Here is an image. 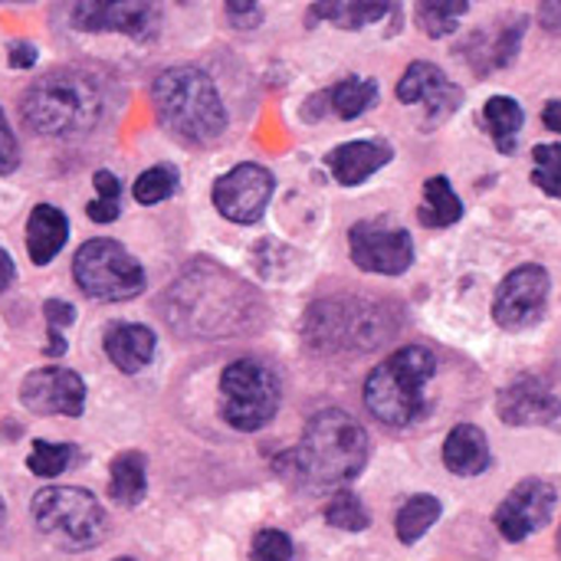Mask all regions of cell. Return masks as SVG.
<instances>
[{
    "label": "cell",
    "mask_w": 561,
    "mask_h": 561,
    "mask_svg": "<svg viewBox=\"0 0 561 561\" xmlns=\"http://www.w3.org/2000/svg\"><path fill=\"white\" fill-rule=\"evenodd\" d=\"M526 30H529V16L526 13H513L493 33H486V30L470 33L467 43L457 53L473 66L477 76H486L493 69H506V66L516 62Z\"/></svg>",
    "instance_id": "cell-16"
},
{
    "label": "cell",
    "mask_w": 561,
    "mask_h": 561,
    "mask_svg": "<svg viewBox=\"0 0 561 561\" xmlns=\"http://www.w3.org/2000/svg\"><path fill=\"white\" fill-rule=\"evenodd\" d=\"M36 46L33 43H26V39H13L10 46H7V62L13 66V69H30L33 62H36Z\"/></svg>",
    "instance_id": "cell-35"
},
{
    "label": "cell",
    "mask_w": 561,
    "mask_h": 561,
    "mask_svg": "<svg viewBox=\"0 0 561 561\" xmlns=\"http://www.w3.org/2000/svg\"><path fill=\"white\" fill-rule=\"evenodd\" d=\"M105 112L102 89L79 69H53L39 76L20 102L26 128L46 138H76L99 125Z\"/></svg>",
    "instance_id": "cell-2"
},
{
    "label": "cell",
    "mask_w": 561,
    "mask_h": 561,
    "mask_svg": "<svg viewBox=\"0 0 561 561\" xmlns=\"http://www.w3.org/2000/svg\"><path fill=\"white\" fill-rule=\"evenodd\" d=\"M276 178L270 168L263 164H237L233 171H227L224 178H217L214 184V207L220 210V217H227L230 224H256L273 197Z\"/></svg>",
    "instance_id": "cell-11"
},
{
    "label": "cell",
    "mask_w": 561,
    "mask_h": 561,
    "mask_svg": "<svg viewBox=\"0 0 561 561\" xmlns=\"http://www.w3.org/2000/svg\"><path fill=\"white\" fill-rule=\"evenodd\" d=\"M250 561H293V539L279 529H263L253 536Z\"/></svg>",
    "instance_id": "cell-32"
},
{
    "label": "cell",
    "mask_w": 561,
    "mask_h": 561,
    "mask_svg": "<svg viewBox=\"0 0 561 561\" xmlns=\"http://www.w3.org/2000/svg\"><path fill=\"white\" fill-rule=\"evenodd\" d=\"M72 23L76 30L102 33L115 30L135 39H145L158 30V10L151 3L138 0H118V3H102V0H82L72 7Z\"/></svg>",
    "instance_id": "cell-15"
},
{
    "label": "cell",
    "mask_w": 561,
    "mask_h": 561,
    "mask_svg": "<svg viewBox=\"0 0 561 561\" xmlns=\"http://www.w3.org/2000/svg\"><path fill=\"white\" fill-rule=\"evenodd\" d=\"M470 13L467 0H421L417 3V23L431 39H444L460 26V16Z\"/></svg>",
    "instance_id": "cell-27"
},
{
    "label": "cell",
    "mask_w": 561,
    "mask_h": 561,
    "mask_svg": "<svg viewBox=\"0 0 561 561\" xmlns=\"http://www.w3.org/2000/svg\"><path fill=\"white\" fill-rule=\"evenodd\" d=\"M542 122H546V128H549V131L561 135V99H549V102H546V108H542Z\"/></svg>",
    "instance_id": "cell-40"
},
{
    "label": "cell",
    "mask_w": 561,
    "mask_h": 561,
    "mask_svg": "<svg viewBox=\"0 0 561 561\" xmlns=\"http://www.w3.org/2000/svg\"><path fill=\"white\" fill-rule=\"evenodd\" d=\"M158 122L187 145H214L227 131V108L214 79L197 66H171L151 85Z\"/></svg>",
    "instance_id": "cell-3"
},
{
    "label": "cell",
    "mask_w": 561,
    "mask_h": 561,
    "mask_svg": "<svg viewBox=\"0 0 561 561\" xmlns=\"http://www.w3.org/2000/svg\"><path fill=\"white\" fill-rule=\"evenodd\" d=\"M105 355L108 362L122 371V375H138L145 365H151L154 358V332L148 325H135V322H115L105 329Z\"/></svg>",
    "instance_id": "cell-18"
},
{
    "label": "cell",
    "mask_w": 561,
    "mask_h": 561,
    "mask_svg": "<svg viewBox=\"0 0 561 561\" xmlns=\"http://www.w3.org/2000/svg\"><path fill=\"white\" fill-rule=\"evenodd\" d=\"M325 523L342 533H365L371 526V513L365 510V503L355 493L339 490L325 506Z\"/></svg>",
    "instance_id": "cell-28"
},
{
    "label": "cell",
    "mask_w": 561,
    "mask_h": 561,
    "mask_svg": "<svg viewBox=\"0 0 561 561\" xmlns=\"http://www.w3.org/2000/svg\"><path fill=\"white\" fill-rule=\"evenodd\" d=\"M76 286L99 302H125L145 289L141 263L115 240H85L72 256Z\"/></svg>",
    "instance_id": "cell-7"
},
{
    "label": "cell",
    "mask_w": 561,
    "mask_h": 561,
    "mask_svg": "<svg viewBox=\"0 0 561 561\" xmlns=\"http://www.w3.org/2000/svg\"><path fill=\"white\" fill-rule=\"evenodd\" d=\"M174 191H178V171H174L171 164H154V168L141 171V174L135 178V187H131L135 201L145 204V207L168 201Z\"/></svg>",
    "instance_id": "cell-30"
},
{
    "label": "cell",
    "mask_w": 561,
    "mask_h": 561,
    "mask_svg": "<svg viewBox=\"0 0 561 561\" xmlns=\"http://www.w3.org/2000/svg\"><path fill=\"white\" fill-rule=\"evenodd\" d=\"M36 529L59 549L82 552L105 539V510L89 490L46 486L30 503Z\"/></svg>",
    "instance_id": "cell-5"
},
{
    "label": "cell",
    "mask_w": 561,
    "mask_h": 561,
    "mask_svg": "<svg viewBox=\"0 0 561 561\" xmlns=\"http://www.w3.org/2000/svg\"><path fill=\"white\" fill-rule=\"evenodd\" d=\"M533 184L561 201V141H546L533 148Z\"/></svg>",
    "instance_id": "cell-29"
},
{
    "label": "cell",
    "mask_w": 561,
    "mask_h": 561,
    "mask_svg": "<svg viewBox=\"0 0 561 561\" xmlns=\"http://www.w3.org/2000/svg\"><path fill=\"white\" fill-rule=\"evenodd\" d=\"M483 122H486L490 138L500 148V154H513L519 145V131L526 125V108L513 95H493L483 105Z\"/></svg>",
    "instance_id": "cell-23"
},
{
    "label": "cell",
    "mask_w": 561,
    "mask_h": 561,
    "mask_svg": "<svg viewBox=\"0 0 561 561\" xmlns=\"http://www.w3.org/2000/svg\"><path fill=\"white\" fill-rule=\"evenodd\" d=\"M401 10L394 3H365V0H332V3H316L309 10V23L312 20H332L335 26L345 30H362L381 16H398Z\"/></svg>",
    "instance_id": "cell-25"
},
{
    "label": "cell",
    "mask_w": 561,
    "mask_h": 561,
    "mask_svg": "<svg viewBox=\"0 0 561 561\" xmlns=\"http://www.w3.org/2000/svg\"><path fill=\"white\" fill-rule=\"evenodd\" d=\"M460 217H463V201L457 197L450 178H444V174L427 178V184H424V204L417 210L421 227L444 230V227H454Z\"/></svg>",
    "instance_id": "cell-24"
},
{
    "label": "cell",
    "mask_w": 561,
    "mask_h": 561,
    "mask_svg": "<svg viewBox=\"0 0 561 561\" xmlns=\"http://www.w3.org/2000/svg\"><path fill=\"white\" fill-rule=\"evenodd\" d=\"M92 184H95V191H99V201H112V204H118L122 184H118V178H115L112 171H95V174H92Z\"/></svg>",
    "instance_id": "cell-37"
},
{
    "label": "cell",
    "mask_w": 561,
    "mask_h": 561,
    "mask_svg": "<svg viewBox=\"0 0 561 561\" xmlns=\"http://www.w3.org/2000/svg\"><path fill=\"white\" fill-rule=\"evenodd\" d=\"M348 250L358 270L381 273V276H401L414 263V240L404 227L391 230L381 220H358L348 230Z\"/></svg>",
    "instance_id": "cell-10"
},
{
    "label": "cell",
    "mask_w": 561,
    "mask_h": 561,
    "mask_svg": "<svg viewBox=\"0 0 561 561\" xmlns=\"http://www.w3.org/2000/svg\"><path fill=\"white\" fill-rule=\"evenodd\" d=\"M539 23L549 30V33H561V0H546L539 7Z\"/></svg>",
    "instance_id": "cell-39"
},
{
    "label": "cell",
    "mask_w": 561,
    "mask_h": 561,
    "mask_svg": "<svg viewBox=\"0 0 561 561\" xmlns=\"http://www.w3.org/2000/svg\"><path fill=\"white\" fill-rule=\"evenodd\" d=\"M371 457L365 427L339 411L325 408L309 417L302 440L276 460V473L302 490H325L355 480Z\"/></svg>",
    "instance_id": "cell-1"
},
{
    "label": "cell",
    "mask_w": 561,
    "mask_h": 561,
    "mask_svg": "<svg viewBox=\"0 0 561 561\" xmlns=\"http://www.w3.org/2000/svg\"><path fill=\"white\" fill-rule=\"evenodd\" d=\"M391 158H394V148L388 141H345L329 151L325 164L342 187H358L365 178L381 171Z\"/></svg>",
    "instance_id": "cell-17"
},
{
    "label": "cell",
    "mask_w": 561,
    "mask_h": 561,
    "mask_svg": "<svg viewBox=\"0 0 561 561\" xmlns=\"http://www.w3.org/2000/svg\"><path fill=\"white\" fill-rule=\"evenodd\" d=\"M115 561H135V559H115Z\"/></svg>",
    "instance_id": "cell-44"
},
{
    "label": "cell",
    "mask_w": 561,
    "mask_h": 561,
    "mask_svg": "<svg viewBox=\"0 0 561 561\" xmlns=\"http://www.w3.org/2000/svg\"><path fill=\"white\" fill-rule=\"evenodd\" d=\"M76 457V447L72 444H49V440H36L30 457H26V470L33 477H43V480H53L59 473H66V467L72 463Z\"/></svg>",
    "instance_id": "cell-31"
},
{
    "label": "cell",
    "mask_w": 561,
    "mask_h": 561,
    "mask_svg": "<svg viewBox=\"0 0 561 561\" xmlns=\"http://www.w3.org/2000/svg\"><path fill=\"white\" fill-rule=\"evenodd\" d=\"M559 552H561V533H559Z\"/></svg>",
    "instance_id": "cell-45"
},
{
    "label": "cell",
    "mask_w": 561,
    "mask_h": 561,
    "mask_svg": "<svg viewBox=\"0 0 561 561\" xmlns=\"http://www.w3.org/2000/svg\"><path fill=\"white\" fill-rule=\"evenodd\" d=\"M549 293H552V276L539 263H523L496 289L493 299V319L506 332H526L536 322H542L549 309Z\"/></svg>",
    "instance_id": "cell-8"
},
{
    "label": "cell",
    "mask_w": 561,
    "mask_h": 561,
    "mask_svg": "<svg viewBox=\"0 0 561 561\" xmlns=\"http://www.w3.org/2000/svg\"><path fill=\"white\" fill-rule=\"evenodd\" d=\"M227 16L233 20V26L250 30V26H256L263 20V10L256 3H227Z\"/></svg>",
    "instance_id": "cell-36"
},
{
    "label": "cell",
    "mask_w": 561,
    "mask_h": 561,
    "mask_svg": "<svg viewBox=\"0 0 561 561\" xmlns=\"http://www.w3.org/2000/svg\"><path fill=\"white\" fill-rule=\"evenodd\" d=\"M46 355H53V358H59V355H66V339L59 335V329H49L46 332Z\"/></svg>",
    "instance_id": "cell-42"
},
{
    "label": "cell",
    "mask_w": 561,
    "mask_h": 561,
    "mask_svg": "<svg viewBox=\"0 0 561 561\" xmlns=\"http://www.w3.org/2000/svg\"><path fill=\"white\" fill-rule=\"evenodd\" d=\"M85 214H89V220H95V224H112V220H118V204H112V201H92L89 207H85Z\"/></svg>",
    "instance_id": "cell-38"
},
{
    "label": "cell",
    "mask_w": 561,
    "mask_h": 561,
    "mask_svg": "<svg viewBox=\"0 0 561 561\" xmlns=\"http://www.w3.org/2000/svg\"><path fill=\"white\" fill-rule=\"evenodd\" d=\"M437 375V358L424 345H404L371 368L365 381L368 411L388 427H411L431 414L427 385Z\"/></svg>",
    "instance_id": "cell-4"
},
{
    "label": "cell",
    "mask_w": 561,
    "mask_h": 561,
    "mask_svg": "<svg viewBox=\"0 0 561 561\" xmlns=\"http://www.w3.org/2000/svg\"><path fill=\"white\" fill-rule=\"evenodd\" d=\"M69 240V220L53 204H36L26 217V253L36 266L53 263V256Z\"/></svg>",
    "instance_id": "cell-21"
},
{
    "label": "cell",
    "mask_w": 561,
    "mask_h": 561,
    "mask_svg": "<svg viewBox=\"0 0 561 561\" xmlns=\"http://www.w3.org/2000/svg\"><path fill=\"white\" fill-rule=\"evenodd\" d=\"M398 99L404 105H424L427 122L437 125L463 105V89L457 82H450L440 66L417 59L404 69V76L398 82Z\"/></svg>",
    "instance_id": "cell-13"
},
{
    "label": "cell",
    "mask_w": 561,
    "mask_h": 561,
    "mask_svg": "<svg viewBox=\"0 0 561 561\" xmlns=\"http://www.w3.org/2000/svg\"><path fill=\"white\" fill-rule=\"evenodd\" d=\"M378 102V82L375 79H362V76H348L339 85L312 95L302 108L306 118H319L325 112V105L339 115V118H358L362 112H368Z\"/></svg>",
    "instance_id": "cell-19"
},
{
    "label": "cell",
    "mask_w": 561,
    "mask_h": 561,
    "mask_svg": "<svg viewBox=\"0 0 561 561\" xmlns=\"http://www.w3.org/2000/svg\"><path fill=\"white\" fill-rule=\"evenodd\" d=\"M440 516H444V503H440L437 496H431V493H417V496H411V500L401 506L398 519H394L398 539H401L404 546L421 542V539L431 533V526H437V519H440Z\"/></svg>",
    "instance_id": "cell-26"
},
{
    "label": "cell",
    "mask_w": 561,
    "mask_h": 561,
    "mask_svg": "<svg viewBox=\"0 0 561 561\" xmlns=\"http://www.w3.org/2000/svg\"><path fill=\"white\" fill-rule=\"evenodd\" d=\"M496 414L506 427H546L561 417V398L546 381L526 375L500 391Z\"/></svg>",
    "instance_id": "cell-14"
},
{
    "label": "cell",
    "mask_w": 561,
    "mask_h": 561,
    "mask_svg": "<svg viewBox=\"0 0 561 561\" xmlns=\"http://www.w3.org/2000/svg\"><path fill=\"white\" fill-rule=\"evenodd\" d=\"M16 270H13V256L7 250H0V293H7V286L13 283Z\"/></svg>",
    "instance_id": "cell-41"
},
{
    "label": "cell",
    "mask_w": 561,
    "mask_h": 561,
    "mask_svg": "<svg viewBox=\"0 0 561 561\" xmlns=\"http://www.w3.org/2000/svg\"><path fill=\"white\" fill-rule=\"evenodd\" d=\"M0 523H3V500H0Z\"/></svg>",
    "instance_id": "cell-43"
},
{
    "label": "cell",
    "mask_w": 561,
    "mask_h": 561,
    "mask_svg": "<svg viewBox=\"0 0 561 561\" xmlns=\"http://www.w3.org/2000/svg\"><path fill=\"white\" fill-rule=\"evenodd\" d=\"M20 401L26 411L53 417H82L85 411V381L69 368H36L20 385Z\"/></svg>",
    "instance_id": "cell-12"
},
{
    "label": "cell",
    "mask_w": 561,
    "mask_h": 561,
    "mask_svg": "<svg viewBox=\"0 0 561 561\" xmlns=\"http://www.w3.org/2000/svg\"><path fill=\"white\" fill-rule=\"evenodd\" d=\"M148 493V460L138 450H125L108 467V496L118 506H138Z\"/></svg>",
    "instance_id": "cell-22"
},
{
    "label": "cell",
    "mask_w": 561,
    "mask_h": 561,
    "mask_svg": "<svg viewBox=\"0 0 561 561\" xmlns=\"http://www.w3.org/2000/svg\"><path fill=\"white\" fill-rule=\"evenodd\" d=\"M556 506H559V490L549 483V480H523L516 483L506 500L496 506L493 513V526L500 529V536L506 542H526L529 536L542 533L552 516H556Z\"/></svg>",
    "instance_id": "cell-9"
},
{
    "label": "cell",
    "mask_w": 561,
    "mask_h": 561,
    "mask_svg": "<svg viewBox=\"0 0 561 561\" xmlns=\"http://www.w3.org/2000/svg\"><path fill=\"white\" fill-rule=\"evenodd\" d=\"M16 164H20V145H16V135L10 131V122L0 108V174L16 171Z\"/></svg>",
    "instance_id": "cell-33"
},
{
    "label": "cell",
    "mask_w": 561,
    "mask_h": 561,
    "mask_svg": "<svg viewBox=\"0 0 561 561\" xmlns=\"http://www.w3.org/2000/svg\"><path fill=\"white\" fill-rule=\"evenodd\" d=\"M279 378L256 358H237L220 375V414L233 431H263L279 411Z\"/></svg>",
    "instance_id": "cell-6"
},
{
    "label": "cell",
    "mask_w": 561,
    "mask_h": 561,
    "mask_svg": "<svg viewBox=\"0 0 561 561\" xmlns=\"http://www.w3.org/2000/svg\"><path fill=\"white\" fill-rule=\"evenodd\" d=\"M493 463L490 437L477 424H457L444 440V467L454 477H480Z\"/></svg>",
    "instance_id": "cell-20"
},
{
    "label": "cell",
    "mask_w": 561,
    "mask_h": 561,
    "mask_svg": "<svg viewBox=\"0 0 561 561\" xmlns=\"http://www.w3.org/2000/svg\"><path fill=\"white\" fill-rule=\"evenodd\" d=\"M43 316H46L49 329H66V325L76 322V309L69 302H62V299H46L43 302Z\"/></svg>",
    "instance_id": "cell-34"
}]
</instances>
